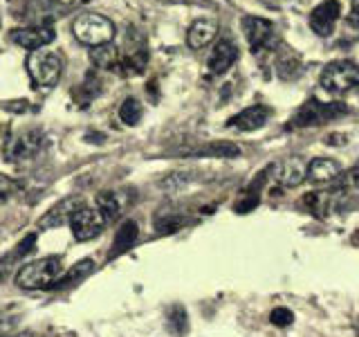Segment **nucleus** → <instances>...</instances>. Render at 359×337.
I'll list each match as a JSON object with an SVG mask.
<instances>
[{"instance_id": "f257e3e1", "label": "nucleus", "mask_w": 359, "mask_h": 337, "mask_svg": "<svg viewBox=\"0 0 359 337\" xmlns=\"http://www.w3.org/2000/svg\"><path fill=\"white\" fill-rule=\"evenodd\" d=\"M63 263L59 256H45L39 261L25 263L16 272L18 288L39 290V288H54L56 281L63 277Z\"/></svg>"}, {"instance_id": "f03ea898", "label": "nucleus", "mask_w": 359, "mask_h": 337, "mask_svg": "<svg viewBox=\"0 0 359 337\" xmlns=\"http://www.w3.org/2000/svg\"><path fill=\"white\" fill-rule=\"evenodd\" d=\"M319 84L325 93H330L334 97L348 95L351 90L359 88V65L353 61H332L321 70Z\"/></svg>"}, {"instance_id": "7ed1b4c3", "label": "nucleus", "mask_w": 359, "mask_h": 337, "mask_svg": "<svg viewBox=\"0 0 359 337\" xmlns=\"http://www.w3.org/2000/svg\"><path fill=\"white\" fill-rule=\"evenodd\" d=\"M27 72L32 77L34 86L52 88L59 84L63 74V56L52 50H34L27 56Z\"/></svg>"}, {"instance_id": "20e7f679", "label": "nucleus", "mask_w": 359, "mask_h": 337, "mask_svg": "<svg viewBox=\"0 0 359 337\" xmlns=\"http://www.w3.org/2000/svg\"><path fill=\"white\" fill-rule=\"evenodd\" d=\"M72 34L86 45H104L115 39V22L101 14H81L72 20Z\"/></svg>"}, {"instance_id": "39448f33", "label": "nucleus", "mask_w": 359, "mask_h": 337, "mask_svg": "<svg viewBox=\"0 0 359 337\" xmlns=\"http://www.w3.org/2000/svg\"><path fill=\"white\" fill-rule=\"evenodd\" d=\"M348 112L346 104H323V101L310 99L306 101L297 115L290 119L287 128H308V126H321V124H328L337 117H341Z\"/></svg>"}, {"instance_id": "423d86ee", "label": "nucleus", "mask_w": 359, "mask_h": 337, "mask_svg": "<svg viewBox=\"0 0 359 337\" xmlns=\"http://www.w3.org/2000/svg\"><path fill=\"white\" fill-rule=\"evenodd\" d=\"M41 149H43V133L39 128H27L5 144L3 155L9 162H22V160H32Z\"/></svg>"}, {"instance_id": "0eeeda50", "label": "nucleus", "mask_w": 359, "mask_h": 337, "mask_svg": "<svg viewBox=\"0 0 359 337\" xmlns=\"http://www.w3.org/2000/svg\"><path fill=\"white\" fill-rule=\"evenodd\" d=\"M104 216L99 213L97 207H88V205H81L70 218V230H72V236L76 241H90L95 239V236L101 234L104 230Z\"/></svg>"}, {"instance_id": "6e6552de", "label": "nucleus", "mask_w": 359, "mask_h": 337, "mask_svg": "<svg viewBox=\"0 0 359 337\" xmlns=\"http://www.w3.org/2000/svg\"><path fill=\"white\" fill-rule=\"evenodd\" d=\"M243 29H245V39L250 43L252 52H261L267 50L269 45L274 43V25L265 18L258 16H245L243 18Z\"/></svg>"}, {"instance_id": "1a4fd4ad", "label": "nucleus", "mask_w": 359, "mask_h": 337, "mask_svg": "<svg viewBox=\"0 0 359 337\" xmlns=\"http://www.w3.org/2000/svg\"><path fill=\"white\" fill-rule=\"evenodd\" d=\"M339 14H341V5L337 3V0H323V3L314 7L310 14L312 32L319 34V37H330L337 20H339Z\"/></svg>"}, {"instance_id": "9d476101", "label": "nucleus", "mask_w": 359, "mask_h": 337, "mask_svg": "<svg viewBox=\"0 0 359 337\" xmlns=\"http://www.w3.org/2000/svg\"><path fill=\"white\" fill-rule=\"evenodd\" d=\"M54 29L48 25H29V27H16L11 29V41L25 50H41L48 43L54 41Z\"/></svg>"}, {"instance_id": "9b49d317", "label": "nucleus", "mask_w": 359, "mask_h": 337, "mask_svg": "<svg viewBox=\"0 0 359 337\" xmlns=\"http://www.w3.org/2000/svg\"><path fill=\"white\" fill-rule=\"evenodd\" d=\"M236 59H238V48H236V43L231 39H220L216 45H213V50L209 52L207 70L213 77L224 74L236 63Z\"/></svg>"}, {"instance_id": "f8f14e48", "label": "nucleus", "mask_w": 359, "mask_h": 337, "mask_svg": "<svg viewBox=\"0 0 359 337\" xmlns=\"http://www.w3.org/2000/svg\"><path fill=\"white\" fill-rule=\"evenodd\" d=\"M269 115H272V110H269L267 106L263 104H256V106H250V108H245L241 110L238 115H233L229 121H227V126L229 128H236V131H245V133H252V131H258V128H263Z\"/></svg>"}, {"instance_id": "ddd939ff", "label": "nucleus", "mask_w": 359, "mask_h": 337, "mask_svg": "<svg viewBox=\"0 0 359 337\" xmlns=\"http://www.w3.org/2000/svg\"><path fill=\"white\" fill-rule=\"evenodd\" d=\"M83 205V200L79 196H67L63 198L61 202H56V205L45 213V216L39 220V227L41 230H52V227H59V225H65L70 223L72 213Z\"/></svg>"}, {"instance_id": "4468645a", "label": "nucleus", "mask_w": 359, "mask_h": 337, "mask_svg": "<svg viewBox=\"0 0 359 337\" xmlns=\"http://www.w3.org/2000/svg\"><path fill=\"white\" fill-rule=\"evenodd\" d=\"M274 168L276 180L283 187H299L303 180H306L308 173V164L301 160V157H287V160L278 162Z\"/></svg>"}, {"instance_id": "2eb2a0df", "label": "nucleus", "mask_w": 359, "mask_h": 337, "mask_svg": "<svg viewBox=\"0 0 359 337\" xmlns=\"http://www.w3.org/2000/svg\"><path fill=\"white\" fill-rule=\"evenodd\" d=\"M341 173V166L332 157H314L308 164V173L306 180H310L312 185H325V183H334Z\"/></svg>"}, {"instance_id": "dca6fc26", "label": "nucleus", "mask_w": 359, "mask_h": 337, "mask_svg": "<svg viewBox=\"0 0 359 337\" xmlns=\"http://www.w3.org/2000/svg\"><path fill=\"white\" fill-rule=\"evenodd\" d=\"M218 34V22L216 20H207V18H200L196 20L194 25L189 27L187 32V43L191 50H202L205 45H209Z\"/></svg>"}, {"instance_id": "f3484780", "label": "nucleus", "mask_w": 359, "mask_h": 337, "mask_svg": "<svg viewBox=\"0 0 359 337\" xmlns=\"http://www.w3.org/2000/svg\"><path fill=\"white\" fill-rule=\"evenodd\" d=\"M137 234H140V227L135 220H126L121 225V227L117 230L115 234V241H112V250H110V258H115L119 254H123L128 250V247L137 241Z\"/></svg>"}, {"instance_id": "a211bd4d", "label": "nucleus", "mask_w": 359, "mask_h": 337, "mask_svg": "<svg viewBox=\"0 0 359 337\" xmlns=\"http://www.w3.org/2000/svg\"><path fill=\"white\" fill-rule=\"evenodd\" d=\"M119 56L121 52L112 43L97 45V48H93V52H90L93 63L97 67H104V70H119Z\"/></svg>"}, {"instance_id": "6ab92c4d", "label": "nucleus", "mask_w": 359, "mask_h": 337, "mask_svg": "<svg viewBox=\"0 0 359 337\" xmlns=\"http://www.w3.org/2000/svg\"><path fill=\"white\" fill-rule=\"evenodd\" d=\"M189 155L194 157H238L241 149L231 142H211L200 146V149H194Z\"/></svg>"}, {"instance_id": "aec40b11", "label": "nucleus", "mask_w": 359, "mask_h": 337, "mask_svg": "<svg viewBox=\"0 0 359 337\" xmlns=\"http://www.w3.org/2000/svg\"><path fill=\"white\" fill-rule=\"evenodd\" d=\"M97 209L101 216H104V220L110 223L121 213V202H119L117 194H112V191H101L97 196Z\"/></svg>"}, {"instance_id": "412c9836", "label": "nucleus", "mask_w": 359, "mask_h": 337, "mask_svg": "<svg viewBox=\"0 0 359 337\" xmlns=\"http://www.w3.org/2000/svg\"><path fill=\"white\" fill-rule=\"evenodd\" d=\"M166 329L171 331L173 335H184L189 331V319H187V310L175 303L173 308H168V315H166Z\"/></svg>"}, {"instance_id": "4be33fe9", "label": "nucleus", "mask_w": 359, "mask_h": 337, "mask_svg": "<svg viewBox=\"0 0 359 337\" xmlns=\"http://www.w3.org/2000/svg\"><path fill=\"white\" fill-rule=\"evenodd\" d=\"M93 267H95V263L90 261V258H86V261H81V263H76L70 272H65L59 281H56V286L54 288H65V286H72V284H76V281H81V279H86L90 272H93Z\"/></svg>"}, {"instance_id": "5701e85b", "label": "nucleus", "mask_w": 359, "mask_h": 337, "mask_svg": "<svg viewBox=\"0 0 359 337\" xmlns=\"http://www.w3.org/2000/svg\"><path fill=\"white\" fill-rule=\"evenodd\" d=\"M334 189L346 191V194H355V191H359V160L348 168V171L339 173V178L334 180Z\"/></svg>"}, {"instance_id": "b1692460", "label": "nucleus", "mask_w": 359, "mask_h": 337, "mask_svg": "<svg viewBox=\"0 0 359 337\" xmlns=\"http://www.w3.org/2000/svg\"><path fill=\"white\" fill-rule=\"evenodd\" d=\"M144 115V110H142V104L135 97H128V99H123V104L119 106V119L126 124V126H135V124H140Z\"/></svg>"}, {"instance_id": "393cba45", "label": "nucleus", "mask_w": 359, "mask_h": 337, "mask_svg": "<svg viewBox=\"0 0 359 337\" xmlns=\"http://www.w3.org/2000/svg\"><path fill=\"white\" fill-rule=\"evenodd\" d=\"M269 322H272L274 326H280V329H285V326H290L292 322H294V312H292L290 308H274L272 312H269Z\"/></svg>"}, {"instance_id": "a878e982", "label": "nucleus", "mask_w": 359, "mask_h": 337, "mask_svg": "<svg viewBox=\"0 0 359 337\" xmlns=\"http://www.w3.org/2000/svg\"><path fill=\"white\" fill-rule=\"evenodd\" d=\"M16 326H18L16 315H7V312L0 315V337H9L16 331Z\"/></svg>"}, {"instance_id": "bb28decb", "label": "nucleus", "mask_w": 359, "mask_h": 337, "mask_svg": "<svg viewBox=\"0 0 359 337\" xmlns=\"http://www.w3.org/2000/svg\"><path fill=\"white\" fill-rule=\"evenodd\" d=\"M14 191H16V185L11 183L9 178L0 176V205H3V202H7L11 196H14Z\"/></svg>"}, {"instance_id": "cd10ccee", "label": "nucleus", "mask_w": 359, "mask_h": 337, "mask_svg": "<svg viewBox=\"0 0 359 337\" xmlns=\"http://www.w3.org/2000/svg\"><path fill=\"white\" fill-rule=\"evenodd\" d=\"M357 20L359 22V0H353V11H351V22Z\"/></svg>"}, {"instance_id": "c85d7f7f", "label": "nucleus", "mask_w": 359, "mask_h": 337, "mask_svg": "<svg viewBox=\"0 0 359 337\" xmlns=\"http://www.w3.org/2000/svg\"><path fill=\"white\" fill-rule=\"evenodd\" d=\"M56 3H88V0H56Z\"/></svg>"}, {"instance_id": "c756f323", "label": "nucleus", "mask_w": 359, "mask_h": 337, "mask_svg": "<svg viewBox=\"0 0 359 337\" xmlns=\"http://www.w3.org/2000/svg\"><path fill=\"white\" fill-rule=\"evenodd\" d=\"M355 331H357V335H359V319H357V324H355Z\"/></svg>"}]
</instances>
